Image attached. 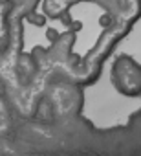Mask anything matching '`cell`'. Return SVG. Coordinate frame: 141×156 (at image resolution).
<instances>
[{"label": "cell", "instance_id": "6da1fadb", "mask_svg": "<svg viewBox=\"0 0 141 156\" xmlns=\"http://www.w3.org/2000/svg\"><path fill=\"white\" fill-rule=\"evenodd\" d=\"M112 83L123 96H141V64L128 55H121L112 64Z\"/></svg>", "mask_w": 141, "mask_h": 156}]
</instances>
